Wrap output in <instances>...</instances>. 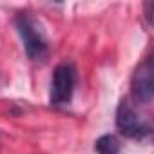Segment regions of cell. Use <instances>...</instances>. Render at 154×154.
<instances>
[{
  "instance_id": "6da1fadb",
  "label": "cell",
  "mask_w": 154,
  "mask_h": 154,
  "mask_svg": "<svg viewBox=\"0 0 154 154\" xmlns=\"http://www.w3.org/2000/svg\"><path fill=\"white\" fill-rule=\"evenodd\" d=\"M15 26L24 42L27 58L31 62H45L49 56V45L40 20H36L31 13H18L15 17Z\"/></svg>"
},
{
  "instance_id": "7a4b0ae2",
  "label": "cell",
  "mask_w": 154,
  "mask_h": 154,
  "mask_svg": "<svg viewBox=\"0 0 154 154\" xmlns=\"http://www.w3.org/2000/svg\"><path fill=\"white\" fill-rule=\"evenodd\" d=\"M76 84V71L71 63H60L56 65L51 80V91H49V103L54 107H63L72 100Z\"/></svg>"
},
{
  "instance_id": "3957f363",
  "label": "cell",
  "mask_w": 154,
  "mask_h": 154,
  "mask_svg": "<svg viewBox=\"0 0 154 154\" xmlns=\"http://www.w3.org/2000/svg\"><path fill=\"white\" fill-rule=\"evenodd\" d=\"M116 127L123 136L134 138V140H141V138L149 136L150 131H152L150 123L141 122L134 105L125 98L120 102V105L116 109Z\"/></svg>"
},
{
  "instance_id": "277c9868",
  "label": "cell",
  "mask_w": 154,
  "mask_h": 154,
  "mask_svg": "<svg viewBox=\"0 0 154 154\" xmlns=\"http://www.w3.org/2000/svg\"><path fill=\"white\" fill-rule=\"evenodd\" d=\"M131 96L136 103L149 105L154 98V63L147 56L134 71L131 78Z\"/></svg>"
},
{
  "instance_id": "5b68a950",
  "label": "cell",
  "mask_w": 154,
  "mask_h": 154,
  "mask_svg": "<svg viewBox=\"0 0 154 154\" xmlns=\"http://www.w3.org/2000/svg\"><path fill=\"white\" fill-rule=\"evenodd\" d=\"M94 150L98 154H120V141L112 134H103L96 140Z\"/></svg>"
},
{
  "instance_id": "8992f818",
  "label": "cell",
  "mask_w": 154,
  "mask_h": 154,
  "mask_svg": "<svg viewBox=\"0 0 154 154\" xmlns=\"http://www.w3.org/2000/svg\"><path fill=\"white\" fill-rule=\"evenodd\" d=\"M150 9H152V2H147V4H145V18H147V26L152 24V13H150Z\"/></svg>"
}]
</instances>
